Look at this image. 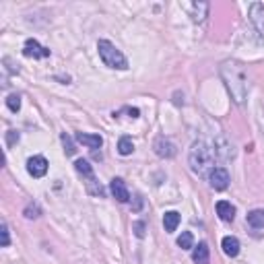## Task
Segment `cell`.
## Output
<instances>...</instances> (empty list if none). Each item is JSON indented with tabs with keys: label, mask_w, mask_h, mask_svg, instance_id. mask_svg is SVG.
Masks as SVG:
<instances>
[{
	"label": "cell",
	"mask_w": 264,
	"mask_h": 264,
	"mask_svg": "<svg viewBox=\"0 0 264 264\" xmlns=\"http://www.w3.org/2000/svg\"><path fill=\"white\" fill-rule=\"evenodd\" d=\"M97 50H99V56H101L105 66L116 68V71H126V68H128L126 56H124V54L112 44V41L99 39V41H97Z\"/></svg>",
	"instance_id": "obj_3"
},
{
	"label": "cell",
	"mask_w": 264,
	"mask_h": 264,
	"mask_svg": "<svg viewBox=\"0 0 264 264\" xmlns=\"http://www.w3.org/2000/svg\"><path fill=\"white\" fill-rule=\"evenodd\" d=\"M109 190H112L114 198H118L120 202H128V200H130V192H128L126 184H124V179L114 177V179H112V184H109Z\"/></svg>",
	"instance_id": "obj_10"
},
{
	"label": "cell",
	"mask_w": 264,
	"mask_h": 264,
	"mask_svg": "<svg viewBox=\"0 0 264 264\" xmlns=\"http://www.w3.org/2000/svg\"><path fill=\"white\" fill-rule=\"evenodd\" d=\"M23 215H25L27 219H37V217L41 215V208H39V204H37V202H29V204L25 206Z\"/></svg>",
	"instance_id": "obj_22"
},
{
	"label": "cell",
	"mask_w": 264,
	"mask_h": 264,
	"mask_svg": "<svg viewBox=\"0 0 264 264\" xmlns=\"http://www.w3.org/2000/svg\"><path fill=\"white\" fill-rule=\"evenodd\" d=\"M15 143H19V132L8 130V132H6V145H8V147H12Z\"/></svg>",
	"instance_id": "obj_26"
},
{
	"label": "cell",
	"mask_w": 264,
	"mask_h": 264,
	"mask_svg": "<svg viewBox=\"0 0 264 264\" xmlns=\"http://www.w3.org/2000/svg\"><path fill=\"white\" fill-rule=\"evenodd\" d=\"M132 151H134V143L130 141L128 136H122L118 141V153L126 157V155H132Z\"/></svg>",
	"instance_id": "obj_18"
},
{
	"label": "cell",
	"mask_w": 264,
	"mask_h": 264,
	"mask_svg": "<svg viewBox=\"0 0 264 264\" xmlns=\"http://www.w3.org/2000/svg\"><path fill=\"white\" fill-rule=\"evenodd\" d=\"M208 258H211V252H208V246L204 242H200L192 250V260L196 264H208Z\"/></svg>",
	"instance_id": "obj_15"
},
{
	"label": "cell",
	"mask_w": 264,
	"mask_h": 264,
	"mask_svg": "<svg viewBox=\"0 0 264 264\" xmlns=\"http://www.w3.org/2000/svg\"><path fill=\"white\" fill-rule=\"evenodd\" d=\"M248 225L254 229H264V208H254L248 213Z\"/></svg>",
	"instance_id": "obj_17"
},
{
	"label": "cell",
	"mask_w": 264,
	"mask_h": 264,
	"mask_svg": "<svg viewBox=\"0 0 264 264\" xmlns=\"http://www.w3.org/2000/svg\"><path fill=\"white\" fill-rule=\"evenodd\" d=\"M75 138L81 143V145H85L89 149H99L103 145V138L99 134H89V132H77Z\"/></svg>",
	"instance_id": "obj_11"
},
{
	"label": "cell",
	"mask_w": 264,
	"mask_h": 264,
	"mask_svg": "<svg viewBox=\"0 0 264 264\" xmlns=\"http://www.w3.org/2000/svg\"><path fill=\"white\" fill-rule=\"evenodd\" d=\"M177 246L182 250H192L194 248V235L190 231H182V235L177 238Z\"/></svg>",
	"instance_id": "obj_19"
},
{
	"label": "cell",
	"mask_w": 264,
	"mask_h": 264,
	"mask_svg": "<svg viewBox=\"0 0 264 264\" xmlns=\"http://www.w3.org/2000/svg\"><path fill=\"white\" fill-rule=\"evenodd\" d=\"M213 147H215V153H217V159H219V161H229V159L235 157V149H233L231 141H227L225 136L217 138Z\"/></svg>",
	"instance_id": "obj_7"
},
{
	"label": "cell",
	"mask_w": 264,
	"mask_h": 264,
	"mask_svg": "<svg viewBox=\"0 0 264 264\" xmlns=\"http://www.w3.org/2000/svg\"><path fill=\"white\" fill-rule=\"evenodd\" d=\"M27 172L33 177H44L48 174V159L41 157V155H35L27 161Z\"/></svg>",
	"instance_id": "obj_8"
},
{
	"label": "cell",
	"mask_w": 264,
	"mask_h": 264,
	"mask_svg": "<svg viewBox=\"0 0 264 264\" xmlns=\"http://www.w3.org/2000/svg\"><path fill=\"white\" fill-rule=\"evenodd\" d=\"M188 10L192 12V19L196 21V23H202L208 15V4L206 2H192L188 4Z\"/></svg>",
	"instance_id": "obj_14"
},
{
	"label": "cell",
	"mask_w": 264,
	"mask_h": 264,
	"mask_svg": "<svg viewBox=\"0 0 264 264\" xmlns=\"http://www.w3.org/2000/svg\"><path fill=\"white\" fill-rule=\"evenodd\" d=\"M23 54H25L27 58L37 60V58H48L50 56V50L44 48V46H39L37 39H27L25 46H23Z\"/></svg>",
	"instance_id": "obj_6"
},
{
	"label": "cell",
	"mask_w": 264,
	"mask_h": 264,
	"mask_svg": "<svg viewBox=\"0 0 264 264\" xmlns=\"http://www.w3.org/2000/svg\"><path fill=\"white\" fill-rule=\"evenodd\" d=\"M60 141H62V145H64V153H66V155H68V157L75 155L77 149H75V145H73V138L68 136L66 132H62V134H60Z\"/></svg>",
	"instance_id": "obj_21"
},
{
	"label": "cell",
	"mask_w": 264,
	"mask_h": 264,
	"mask_svg": "<svg viewBox=\"0 0 264 264\" xmlns=\"http://www.w3.org/2000/svg\"><path fill=\"white\" fill-rule=\"evenodd\" d=\"M221 246H223V252H225L229 258H235V256L240 254V240L233 238V235H227V238H223Z\"/></svg>",
	"instance_id": "obj_13"
},
{
	"label": "cell",
	"mask_w": 264,
	"mask_h": 264,
	"mask_svg": "<svg viewBox=\"0 0 264 264\" xmlns=\"http://www.w3.org/2000/svg\"><path fill=\"white\" fill-rule=\"evenodd\" d=\"M219 75H221V79H223L225 89L231 95L233 103L244 105L246 99H248L250 83H248V75H246V71L242 68V64L233 62V60H227V62L221 64Z\"/></svg>",
	"instance_id": "obj_1"
},
{
	"label": "cell",
	"mask_w": 264,
	"mask_h": 264,
	"mask_svg": "<svg viewBox=\"0 0 264 264\" xmlns=\"http://www.w3.org/2000/svg\"><path fill=\"white\" fill-rule=\"evenodd\" d=\"M0 235H2V242H0V246H2V248H8V246H10V233H8L6 221H2V223H0Z\"/></svg>",
	"instance_id": "obj_24"
},
{
	"label": "cell",
	"mask_w": 264,
	"mask_h": 264,
	"mask_svg": "<svg viewBox=\"0 0 264 264\" xmlns=\"http://www.w3.org/2000/svg\"><path fill=\"white\" fill-rule=\"evenodd\" d=\"M153 151H155L157 155H159V157H163V159H172V157H176L177 147L170 141V138H165V136H157V138H155V143H153Z\"/></svg>",
	"instance_id": "obj_5"
},
{
	"label": "cell",
	"mask_w": 264,
	"mask_h": 264,
	"mask_svg": "<svg viewBox=\"0 0 264 264\" xmlns=\"http://www.w3.org/2000/svg\"><path fill=\"white\" fill-rule=\"evenodd\" d=\"M179 213L177 211H168L163 215V227H165V231L168 233H174L176 229H177V225H179Z\"/></svg>",
	"instance_id": "obj_16"
},
{
	"label": "cell",
	"mask_w": 264,
	"mask_h": 264,
	"mask_svg": "<svg viewBox=\"0 0 264 264\" xmlns=\"http://www.w3.org/2000/svg\"><path fill=\"white\" fill-rule=\"evenodd\" d=\"M250 21L258 29V33H264V4L262 2L250 4Z\"/></svg>",
	"instance_id": "obj_9"
},
{
	"label": "cell",
	"mask_w": 264,
	"mask_h": 264,
	"mask_svg": "<svg viewBox=\"0 0 264 264\" xmlns=\"http://www.w3.org/2000/svg\"><path fill=\"white\" fill-rule=\"evenodd\" d=\"M215 161H217V153L213 145H208L206 141H196L192 145L188 153V163L194 174L208 176L211 170H215Z\"/></svg>",
	"instance_id": "obj_2"
},
{
	"label": "cell",
	"mask_w": 264,
	"mask_h": 264,
	"mask_svg": "<svg viewBox=\"0 0 264 264\" xmlns=\"http://www.w3.org/2000/svg\"><path fill=\"white\" fill-rule=\"evenodd\" d=\"M208 177V184H211V188L215 190H225L231 182V177H229V172L225 168H215L211 170V174L206 176Z\"/></svg>",
	"instance_id": "obj_4"
},
{
	"label": "cell",
	"mask_w": 264,
	"mask_h": 264,
	"mask_svg": "<svg viewBox=\"0 0 264 264\" xmlns=\"http://www.w3.org/2000/svg\"><path fill=\"white\" fill-rule=\"evenodd\" d=\"M75 170H77L81 176H87V177H91V176H93V168L89 165V161H85V159H77Z\"/></svg>",
	"instance_id": "obj_20"
},
{
	"label": "cell",
	"mask_w": 264,
	"mask_h": 264,
	"mask_svg": "<svg viewBox=\"0 0 264 264\" xmlns=\"http://www.w3.org/2000/svg\"><path fill=\"white\" fill-rule=\"evenodd\" d=\"M145 229H147V225L143 223V221H134L132 223V231H134L136 238H145Z\"/></svg>",
	"instance_id": "obj_25"
},
{
	"label": "cell",
	"mask_w": 264,
	"mask_h": 264,
	"mask_svg": "<svg viewBox=\"0 0 264 264\" xmlns=\"http://www.w3.org/2000/svg\"><path fill=\"white\" fill-rule=\"evenodd\" d=\"M141 208H143V198H141V196H136V198H134V206H132V211H141Z\"/></svg>",
	"instance_id": "obj_27"
},
{
	"label": "cell",
	"mask_w": 264,
	"mask_h": 264,
	"mask_svg": "<svg viewBox=\"0 0 264 264\" xmlns=\"http://www.w3.org/2000/svg\"><path fill=\"white\" fill-rule=\"evenodd\" d=\"M6 105H8L10 112H19V109H21V97H19L17 93L8 95V97H6Z\"/></svg>",
	"instance_id": "obj_23"
},
{
	"label": "cell",
	"mask_w": 264,
	"mask_h": 264,
	"mask_svg": "<svg viewBox=\"0 0 264 264\" xmlns=\"http://www.w3.org/2000/svg\"><path fill=\"white\" fill-rule=\"evenodd\" d=\"M217 215L221 221H225V223H231V221L235 219V206L227 200H219L217 202Z\"/></svg>",
	"instance_id": "obj_12"
}]
</instances>
